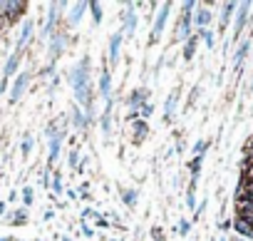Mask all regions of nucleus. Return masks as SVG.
I'll return each mask as SVG.
<instances>
[{"label": "nucleus", "mask_w": 253, "mask_h": 241, "mask_svg": "<svg viewBox=\"0 0 253 241\" xmlns=\"http://www.w3.org/2000/svg\"><path fill=\"white\" fill-rule=\"evenodd\" d=\"M77 162H80V157H77V152H72V154H70V164L77 167Z\"/></svg>", "instance_id": "c85d7f7f"}, {"label": "nucleus", "mask_w": 253, "mask_h": 241, "mask_svg": "<svg viewBox=\"0 0 253 241\" xmlns=\"http://www.w3.org/2000/svg\"><path fill=\"white\" fill-rule=\"evenodd\" d=\"M191 10H196V3H184V18L191 20V15H194Z\"/></svg>", "instance_id": "393cba45"}, {"label": "nucleus", "mask_w": 253, "mask_h": 241, "mask_svg": "<svg viewBox=\"0 0 253 241\" xmlns=\"http://www.w3.org/2000/svg\"><path fill=\"white\" fill-rule=\"evenodd\" d=\"M251 92H253V82H251Z\"/></svg>", "instance_id": "473e14b6"}, {"label": "nucleus", "mask_w": 253, "mask_h": 241, "mask_svg": "<svg viewBox=\"0 0 253 241\" xmlns=\"http://www.w3.org/2000/svg\"><path fill=\"white\" fill-rule=\"evenodd\" d=\"M139 114H142V117H149V114H152V107H149V104H144V107H142V112H139Z\"/></svg>", "instance_id": "cd10ccee"}, {"label": "nucleus", "mask_w": 253, "mask_h": 241, "mask_svg": "<svg viewBox=\"0 0 253 241\" xmlns=\"http://www.w3.org/2000/svg\"><path fill=\"white\" fill-rule=\"evenodd\" d=\"M186 204H189V209H191V211L196 209V196H194V187H191V192H189V199H186Z\"/></svg>", "instance_id": "a878e982"}, {"label": "nucleus", "mask_w": 253, "mask_h": 241, "mask_svg": "<svg viewBox=\"0 0 253 241\" xmlns=\"http://www.w3.org/2000/svg\"><path fill=\"white\" fill-rule=\"evenodd\" d=\"M194 23H196V25H199V28L204 30V28H206V25L211 23V13H209V10H199V13L194 15Z\"/></svg>", "instance_id": "f8f14e48"}, {"label": "nucleus", "mask_w": 253, "mask_h": 241, "mask_svg": "<svg viewBox=\"0 0 253 241\" xmlns=\"http://www.w3.org/2000/svg\"><path fill=\"white\" fill-rule=\"evenodd\" d=\"M236 231L241 234V236H246V239H253V224H248V221H243V219H236Z\"/></svg>", "instance_id": "6e6552de"}, {"label": "nucleus", "mask_w": 253, "mask_h": 241, "mask_svg": "<svg viewBox=\"0 0 253 241\" xmlns=\"http://www.w3.org/2000/svg\"><path fill=\"white\" fill-rule=\"evenodd\" d=\"M251 199H253V194H251Z\"/></svg>", "instance_id": "72a5a7b5"}, {"label": "nucleus", "mask_w": 253, "mask_h": 241, "mask_svg": "<svg viewBox=\"0 0 253 241\" xmlns=\"http://www.w3.org/2000/svg\"><path fill=\"white\" fill-rule=\"evenodd\" d=\"M33 201V189H25V204Z\"/></svg>", "instance_id": "7c9ffc66"}, {"label": "nucleus", "mask_w": 253, "mask_h": 241, "mask_svg": "<svg viewBox=\"0 0 253 241\" xmlns=\"http://www.w3.org/2000/svg\"><path fill=\"white\" fill-rule=\"evenodd\" d=\"M134 142H142L147 137V122H142V119H134Z\"/></svg>", "instance_id": "ddd939ff"}, {"label": "nucleus", "mask_w": 253, "mask_h": 241, "mask_svg": "<svg viewBox=\"0 0 253 241\" xmlns=\"http://www.w3.org/2000/svg\"><path fill=\"white\" fill-rule=\"evenodd\" d=\"M174 107H176V97H169V99H167V104H164V117H167V119H171Z\"/></svg>", "instance_id": "a211bd4d"}, {"label": "nucleus", "mask_w": 253, "mask_h": 241, "mask_svg": "<svg viewBox=\"0 0 253 241\" xmlns=\"http://www.w3.org/2000/svg\"><path fill=\"white\" fill-rule=\"evenodd\" d=\"M23 10H25V3H0V18H3L5 23L15 20Z\"/></svg>", "instance_id": "f257e3e1"}, {"label": "nucleus", "mask_w": 253, "mask_h": 241, "mask_svg": "<svg viewBox=\"0 0 253 241\" xmlns=\"http://www.w3.org/2000/svg\"><path fill=\"white\" fill-rule=\"evenodd\" d=\"M25 85H28V75H20V77L15 80V87H13V92H10V99H13V102H15V99H20V95H23Z\"/></svg>", "instance_id": "0eeeda50"}, {"label": "nucleus", "mask_w": 253, "mask_h": 241, "mask_svg": "<svg viewBox=\"0 0 253 241\" xmlns=\"http://www.w3.org/2000/svg\"><path fill=\"white\" fill-rule=\"evenodd\" d=\"M248 10H251V3H241L238 10H236V23H233V33H241L243 25H246V18H248Z\"/></svg>", "instance_id": "7ed1b4c3"}, {"label": "nucleus", "mask_w": 253, "mask_h": 241, "mask_svg": "<svg viewBox=\"0 0 253 241\" xmlns=\"http://www.w3.org/2000/svg\"><path fill=\"white\" fill-rule=\"evenodd\" d=\"M179 226H181V234H186V231H189V221H181Z\"/></svg>", "instance_id": "2f4dec72"}, {"label": "nucleus", "mask_w": 253, "mask_h": 241, "mask_svg": "<svg viewBox=\"0 0 253 241\" xmlns=\"http://www.w3.org/2000/svg\"><path fill=\"white\" fill-rule=\"evenodd\" d=\"M87 5L84 3H77L75 8H72V13H70V23H80V18H82V10H84Z\"/></svg>", "instance_id": "dca6fc26"}, {"label": "nucleus", "mask_w": 253, "mask_h": 241, "mask_svg": "<svg viewBox=\"0 0 253 241\" xmlns=\"http://www.w3.org/2000/svg\"><path fill=\"white\" fill-rule=\"evenodd\" d=\"M122 38H124V33H114V35H112V40H109V65H117V60H119Z\"/></svg>", "instance_id": "f03ea898"}, {"label": "nucleus", "mask_w": 253, "mask_h": 241, "mask_svg": "<svg viewBox=\"0 0 253 241\" xmlns=\"http://www.w3.org/2000/svg\"><path fill=\"white\" fill-rule=\"evenodd\" d=\"M30 33H33V23H25V28H23V35H20V45H25V40L30 38Z\"/></svg>", "instance_id": "b1692460"}, {"label": "nucleus", "mask_w": 253, "mask_h": 241, "mask_svg": "<svg viewBox=\"0 0 253 241\" xmlns=\"http://www.w3.org/2000/svg\"><path fill=\"white\" fill-rule=\"evenodd\" d=\"M189 38H191V20H189V18H181V20H179V28H176V40H179V43H181V40L186 43Z\"/></svg>", "instance_id": "423d86ee"}, {"label": "nucleus", "mask_w": 253, "mask_h": 241, "mask_svg": "<svg viewBox=\"0 0 253 241\" xmlns=\"http://www.w3.org/2000/svg\"><path fill=\"white\" fill-rule=\"evenodd\" d=\"M62 135H65V132H57V135L52 137V142H50V159H52V162L60 157V142H62Z\"/></svg>", "instance_id": "9b49d317"}, {"label": "nucleus", "mask_w": 253, "mask_h": 241, "mask_svg": "<svg viewBox=\"0 0 253 241\" xmlns=\"http://www.w3.org/2000/svg\"><path fill=\"white\" fill-rule=\"evenodd\" d=\"M169 10H171V5L164 3V8H162V13L157 15V23H154V40L162 35V30H164V25H167V18H169Z\"/></svg>", "instance_id": "20e7f679"}, {"label": "nucleus", "mask_w": 253, "mask_h": 241, "mask_svg": "<svg viewBox=\"0 0 253 241\" xmlns=\"http://www.w3.org/2000/svg\"><path fill=\"white\" fill-rule=\"evenodd\" d=\"M199 33H201V38H204L206 48H213V33H211L209 28H204V30H199Z\"/></svg>", "instance_id": "6ab92c4d"}, {"label": "nucleus", "mask_w": 253, "mask_h": 241, "mask_svg": "<svg viewBox=\"0 0 253 241\" xmlns=\"http://www.w3.org/2000/svg\"><path fill=\"white\" fill-rule=\"evenodd\" d=\"M18 60H20L18 55H13V57L8 60V65H5V75H13V72H15V67H18Z\"/></svg>", "instance_id": "412c9836"}, {"label": "nucleus", "mask_w": 253, "mask_h": 241, "mask_svg": "<svg viewBox=\"0 0 253 241\" xmlns=\"http://www.w3.org/2000/svg\"><path fill=\"white\" fill-rule=\"evenodd\" d=\"M134 28H137V15L134 13H124V35H134Z\"/></svg>", "instance_id": "1a4fd4ad"}, {"label": "nucleus", "mask_w": 253, "mask_h": 241, "mask_svg": "<svg viewBox=\"0 0 253 241\" xmlns=\"http://www.w3.org/2000/svg\"><path fill=\"white\" fill-rule=\"evenodd\" d=\"M206 147H209V142H206V140H199L196 147H194V154H196V157H204V149H206Z\"/></svg>", "instance_id": "4be33fe9"}, {"label": "nucleus", "mask_w": 253, "mask_h": 241, "mask_svg": "<svg viewBox=\"0 0 253 241\" xmlns=\"http://www.w3.org/2000/svg\"><path fill=\"white\" fill-rule=\"evenodd\" d=\"M248 55V43H241V48L236 50V57H233V67H238L243 62V57Z\"/></svg>", "instance_id": "4468645a"}, {"label": "nucleus", "mask_w": 253, "mask_h": 241, "mask_svg": "<svg viewBox=\"0 0 253 241\" xmlns=\"http://www.w3.org/2000/svg\"><path fill=\"white\" fill-rule=\"evenodd\" d=\"M60 187H62V182H60V177H55V179H52V189L60 192Z\"/></svg>", "instance_id": "c756f323"}, {"label": "nucleus", "mask_w": 253, "mask_h": 241, "mask_svg": "<svg viewBox=\"0 0 253 241\" xmlns=\"http://www.w3.org/2000/svg\"><path fill=\"white\" fill-rule=\"evenodd\" d=\"M194 52H196V38H189V40H186V45H184V57H186V60H191V57H194Z\"/></svg>", "instance_id": "2eb2a0df"}, {"label": "nucleus", "mask_w": 253, "mask_h": 241, "mask_svg": "<svg viewBox=\"0 0 253 241\" xmlns=\"http://www.w3.org/2000/svg\"><path fill=\"white\" fill-rule=\"evenodd\" d=\"M134 201H137V192H134V189H126V192H124V204L132 206Z\"/></svg>", "instance_id": "aec40b11"}, {"label": "nucleus", "mask_w": 253, "mask_h": 241, "mask_svg": "<svg viewBox=\"0 0 253 241\" xmlns=\"http://www.w3.org/2000/svg\"><path fill=\"white\" fill-rule=\"evenodd\" d=\"M72 122H75V127H80V130H82V127L87 125V117H82L80 112H75V117H72Z\"/></svg>", "instance_id": "5701e85b"}, {"label": "nucleus", "mask_w": 253, "mask_h": 241, "mask_svg": "<svg viewBox=\"0 0 253 241\" xmlns=\"http://www.w3.org/2000/svg\"><path fill=\"white\" fill-rule=\"evenodd\" d=\"M238 10V3H226L223 5V13H221V28H226L228 25V20H231V15Z\"/></svg>", "instance_id": "9d476101"}, {"label": "nucleus", "mask_w": 253, "mask_h": 241, "mask_svg": "<svg viewBox=\"0 0 253 241\" xmlns=\"http://www.w3.org/2000/svg\"><path fill=\"white\" fill-rule=\"evenodd\" d=\"M30 147H33V140H30V137H25V140H23V149H25V152H30Z\"/></svg>", "instance_id": "bb28decb"}, {"label": "nucleus", "mask_w": 253, "mask_h": 241, "mask_svg": "<svg viewBox=\"0 0 253 241\" xmlns=\"http://www.w3.org/2000/svg\"><path fill=\"white\" fill-rule=\"evenodd\" d=\"M89 10H92V18H94V23L99 25V23H102V5H99V3H89Z\"/></svg>", "instance_id": "f3484780"}, {"label": "nucleus", "mask_w": 253, "mask_h": 241, "mask_svg": "<svg viewBox=\"0 0 253 241\" xmlns=\"http://www.w3.org/2000/svg\"><path fill=\"white\" fill-rule=\"evenodd\" d=\"M99 92H102V97H104V102H109L112 99V75L104 70L102 72V77H99Z\"/></svg>", "instance_id": "39448f33"}]
</instances>
